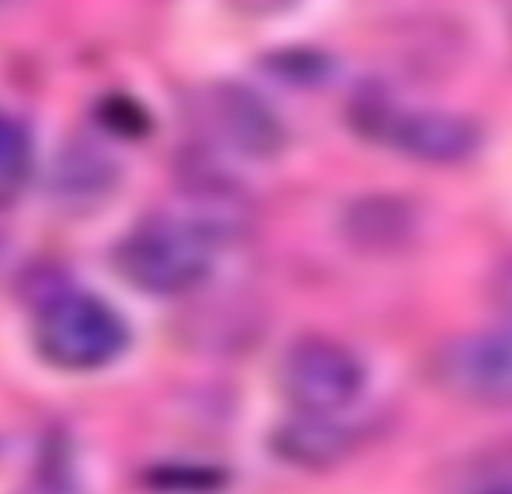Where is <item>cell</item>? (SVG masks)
Segmentation results:
<instances>
[{
    "mask_svg": "<svg viewBox=\"0 0 512 494\" xmlns=\"http://www.w3.org/2000/svg\"><path fill=\"white\" fill-rule=\"evenodd\" d=\"M214 247L184 214H157L118 241L112 260L130 287L151 296H181L211 275Z\"/></svg>",
    "mask_w": 512,
    "mask_h": 494,
    "instance_id": "6da1fadb",
    "label": "cell"
},
{
    "mask_svg": "<svg viewBox=\"0 0 512 494\" xmlns=\"http://www.w3.org/2000/svg\"><path fill=\"white\" fill-rule=\"evenodd\" d=\"M350 434L332 422V416H308L302 413L299 419L287 422L275 434V449L296 464L320 467L329 461H338L347 452Z\"/></svg>",
    "mask_w": 512,
    "mask_h": 494,
    "instance_id": "ba28073f",
    "label": "cell"
},
{
    "mask_svg": "<svg viewBox=\"0 0 512 494\" xmlns=\"http://www.w3.org/2000/svg\"><path fill=\"white\" fill-rule=\"evenodd\" d=\"M488 296H491V305L500 311L503 326H512V260L500 263L491 272V278H488Z\"/></svg>",
    "mask_w": 512,
    "mask_h": 494,
    "instance_id": "30bf717a",
    "label": "cell"
},
{
    "mask_svg": "<svg viewBox=\"0 0 512 494\" xmlns=\"http://www.w3.org/2000/svg\"><path fill=\"white\" fill-rule=\"evenodd\" d=\"M127 323L94 293L61 290L49 296L37 317L40 353L70 371L103 368L127 347Z\"/></svg>",
    "mask_w": 512,
    "mask_h": 494,
    "instance_id": "7a4b0ae2",
    "label": "cell"
},
{
    "mask_svg": "<svg viewBox=\"0 0 512 494\" xmlns=\"http://www.w3.org/2000/svg\"><path fill=\"white\" fill-rule=\"evenodd\" d=\"M416 232V214L407 202L395 196H368L347 208L344 235L362 251H395Z\"/></svg>",
    "mask_w": 512,
    "mask_h": 494,
    "instance_id": "52a82bcc",
    "label": "cell"
},
{
    "mask_svg": "<svg viewBox=\"0 0 512 494\" xmlns=\"http://www.w3.org/2000/svg\"><path fill=\"white\" fill-rule=\"evenodd\" d=\"M365 121L368 133L386 139L395 151L425 163H464L485 142V133L473 118L443 109H380L368 112Z\"/></svg>",
    "mask_w": 512,
    "mask_h": 494,
    "instance_id": "5b68a950",
    "label": "cell"
},
{
    "mask_svg": "<svg viewBox=\"0 0 512 494\" xmlns=\"http://www.w3.org/2000/svg\"><path fill=\"white\" fill-rule=\"evenodd\" d=\"M482 494H512V488L503 485V488H491V491H482Z\"/></svg>",
    "mask_w": 512,
    "mask_h": 494,
    "instance_id": "8fae6325",
    "label": "cell"
},
{
    "mask_svg": "<svg viewBox=\"0 0 512 494\" xmlns=\"http://www.w3.org/2000/svg\"><path fill=\"white\" fill-rule=\"evenodd\" d=\"M31 169L34 145L28 127L16 115L0 109V208L13 205L25 193Z\"/></svg>",
    "mask_w": 512,
    "mask_h": 494,
    "instance_id": "9c48e42d",
    "label": "cell"
},
{
    "mask_svg": "<svg viewBox=\"0 0 512 494\" xmlns=\"http://www.w3.org/2000/svg\"><path fill=\"white\" fill-rule=\"evenodd\" d=\"M211 112L226 142L247 157L269 160L287 145V127L278 112L244 85H220L211 97Z\"/></svg>",
    "mask_w": 512,
    "mask_h": 494,
    "instance_id": "8992f818",
    "label": "cell"
},
{
    "mask_svg": "<svg viewBox=\"0 0 512 494\" xmlns=\"http://www.w3.org/2000/svg\"><path fill=\"white\" fill-rule=\"evenodd\" d=\"M281 389L299 413L335 416L347 410L365 389L359 356L326 335H305L287 347L278 371Z\"/></svg>",
    "mask_w": 512,
    "mask_h": 494,
    "instance_id": "3957f363",
    "label": "cell"
},
{
    "mask_svg": "<svg viewBox=\"0 0 512 494\" xmlns=\"http://www.w3.org/2000/svg\"><path fill=\"white\" fill-rule=\"evenodd\" d=\"M431 374L461 401L512 407V326L446 341L431 359Z\"/></svg>",
    "mask_w": 512,
    "mask_h": 494,
    "instance_id": "277c9868",
    "label": "cell"
}]
</instances>
